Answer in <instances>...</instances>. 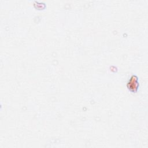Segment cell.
Returning a JSON list of instances; mask_svg holds the SVG:
<instances>
[{
    "instance_id": "6da1fadb",
    "label": "cell",
    "mask_w": 148,
    "mask_h": 148,
    "mask_svg": "<svg viewBox=\"0 0 148 148\" xmlns=\"http://www.w3.org/2000/svg\"><path fill=\"white\" fill-rule=\"evenodd\" d=\"M138 77L136 76H132L130 80L127 83V87L132 92H136L138 87Z\"/></svg>"
}]
</instances>
